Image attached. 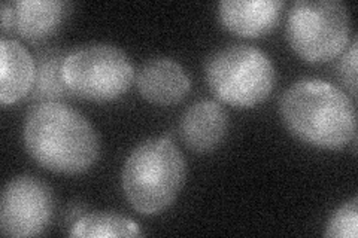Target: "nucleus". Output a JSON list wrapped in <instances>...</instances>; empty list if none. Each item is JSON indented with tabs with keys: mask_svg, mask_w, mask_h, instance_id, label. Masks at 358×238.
<instances>
[{
	"mask_svg": "<svg viewBox=\"0 0 358 238\" xmlns=\"http://www.w3.org/2000/svg\"><path fill=\"white\" fill-rule=\"evenodd\" d=\"M26 149L42 167L55 173L87 172L100 155L96 128L81 112L63 101H42L26 115Z\"/></svg>",
	"mask_w": 358,
	"mask_h": 238,
	"instance_id": "f257e3e1",
	"label": "nucleus"
},
{
	"mask_svg": "<svg viewBox=\"0 0 358 238\" xmlns=\"http://www.w3.org/2000/svg\"><path fill=\"white\" fill-rule=\"evenodd\" d=\"M279 112L294 137L321 149H341L355 139L352 100L322 79H299L284 91Z\"/></svg>",
	"mask_w": 358,
	"mask_h": 238,
	"instance_id": "f03ea898",
	"label": "nucleus"
},
{
	"mask_svg": "<svg viewBox=\"0 0 358 238\" xmlns=\"http://www.w3.org/2000/svg\"><path fill=\"white\" fill-rule=\"evenodd\" d=\"M185 177L184 155L167 137L139 143L127 156L121 174L127 201L145 216L171 207Z\"/></svg>",
	"mask_w": 358,
	"mask_h": 238,
	"instance_id": "7ed1b4c3",
	"label": "nucleus"
},
{
	"mask_svg": "<svg viewBox=\"0 0 358 238\" xmlns=\"http://www.w3.org/2000/svg\"><path fill=\"white\" fill-rule=\"evenodd\" d=\"M276 79L272 60L262 50L231 43L206 61V81L214 96L234 107H252L271 96Z\"/></svg>",
	"mask_w": 358,
	"mask_h": 238,
	"instance_id": "20e7f679",
	"label": "nucleus"
},
{
	"mask_svg": "<svg viewBox=\"0 0 358 238\" xmlns=\"http://www.w3.org/2000/svg\"><path fill=\"white\" fill-rule=\"evenodd\" d=\"M350 35L351 14L341 0H297L288 10V42L309 63L333 60L346 48Z\"/></svg>",
	"mask_w": 358,
	"mask_h": 238,
	"instance_id": "39448f33",
	"label": "nucleus"
},
{
	"mask_svg": "<svg viewBox=\"0 0 358 238\" xmlns=\"http://www.w3.org/2000/svg\"><path fill=\"white\" fill-rule=\"evenodd\" d=\"M63 79L72 96L109 101L124 94L134 81L129 55L117 45L88 43L67 52Z\"/></svg>",
	"mask_w": 358,
	"mask_h": 238,
	"instance_id": "423d86ee",
	"label": "nucleus"
},
{
	"mask_svg": "<svg viewBox=\"0 0 358 238\" xmlns=\"http://www.w3.org/2000/svg\"><path fill=\"white\" fill-rule=\"evenodd\" d=\"M54 216V194L39 177L10 179L0 198V230L6 237H36Z\"/></svg>",
	"mask_w": 358,
	"mask_h": 238,
	"instance_id": "0eeeda50",
	"label": "nucleus"
},
{
	"mask_svg": "<svg viewBox=\"0 0 358 238\" xmlns=\"http://www.w3.org/2000/svg\"><path fill=\"white\" fill-rule=\"evenodd\" d=\"M136 87L145 100L154 105L169 106L187 96L192 82L176 60L171 57H154L139 67Z\"/></svg>",
	"mask_w": 358,
	"mask_h": 238,
	"instance_id": "6e6552de",
	"label": "nucleus"
},
{
	"mask_svg": "<svg viewBox=\"0 0 358 238\" xmlns=\"http://www.w3.org/2000/svg\"><path fill=\"white\" fill-rule=\"evenodd\" d=\"M282 6L281 0H222L218 13L224 27L230 31L259 38L276 27Z\"/></svg>",
	"mask_w": 358,
	"mask_h": 238,
	"instance_id": "1a4fd4ad",
	"label": "nucleus"
},
{
	"mask_svg": "<svg viewBox=\"0 0 358 238\" xmlns=\"http://www.w3.org/2000/svg\"><path fill=\"white\" fill-rule=\"evenodd\" d=\"M229 130L226 109L214 100H201L189 107L181 121L185 144L196 152H209L221 144Z\"/></svg>",
	"mask_w": 358,
	"mask_h": 238,
	"instance_id": "9d476101",
	"label": "nucleus"
},
{
	"mask_svg": "<svg viewBox=\"0 0 358 238\" xmlns=\"http://www.w3.org/2000/svg\"><path fill=\"white\" fill-rule=\"evenodd\" d=\"M36 63L18 40L0 39V100L3 105L26 97L35 82Z\"/></svg>",
	"mask_w": 358,
	"mask_h": 238,
	"instance_id": "9b49d317",
	"label": "nucleus"
},
{
	"mask_svg": "<svg viewBox=\"0 0 358 238\" xmlns=\"http://www.w3.org/2000/svg\"><path fill=\"white\" fill-rule=\"evenodd\" d=\"M71 8L64 0H18L14 3V27L21 38L30 42L43 40L57 31Z\"/></svg>",
	"mask_w": 358,
	"mask_h": 238,
	"instance_id": "f8f14e48",
	"label": "nucleus"
},
{
	"mask_svg": "<svg viewBox=\"0 0 358 238\" xmlns=\"http://www.w3.org/2000/svg\"><path fill=\"white\" fill-rule=\"evenodd\" d=\"M67 52L51 48L36 55L35 82L30 89V100L62 101L71 94L63 79V61Z\"/></svg>",
	"mask_w": 358,
	"mask_h": 238,
	"instance_id": "ddd939ff",
	"label": "nucleus"
},
{
	"mask_svg": "<svg viewBox=\"0 0 358 238\" xmlns=\"http://www.w3.org/2000/svg\"><path fill=\"white\" fill-rule=\"evenodd\" d=\"M71 237L85 238H108V237H138L141 235L139 225L114 211H96L88 213L78 219L72 230Z\"/></svg>",
	"mask_w": 358,
	"mask_h": 238,
	"instance_id": "4468645a",
	"label": "nucleus"
},
{
	"mask_svg": "<svg viewBox=\"0 0 358 238\" xmlns=\"http://www.w3.org/2000/svg\"><path fill=\"white\" fill-rule=\"evenodd\" d=\"M358 234V198L352 197L336 210L326 226V237L357 238Z\"/></svg>",
	"mask_w": 358,
	"mask_h": 238,
	"instance_id": "2eb2a0df",
	"label": "nucleus"
},
{
	"mask_svg": "<svg viewBox=\"0 0 358 238\" xmlns=\"http://www.w3.org/2000/svg\"><path fill=\"white\" fill-rule=\"evenodd\" d=\"M339 75L345 87L350 89L351 96H357V38L352 39L350 50L345 52L339 63Z\"/></svg>",
	"mask_w": 358,
	"mask_h": 238,
	"instance_id": "dca6fc26",
	"label": "nucleus"
},
{
	"mask_svg": "<svg viewBox=\"0 0 358 238\" xmlns=\"http://www.w3.org/2000/svg\"><path fill=\"white\" fill-rule=\"evenodd\" d=\"M0 17H2V31H8L15 24V9L14 3L2 2L0 5Z\"/></svg>",
	"mask_w": 358,
	"mask_h": 238,
	"instance_id": "f3484780",
	"label": "nucleus"
}]
</instances>
